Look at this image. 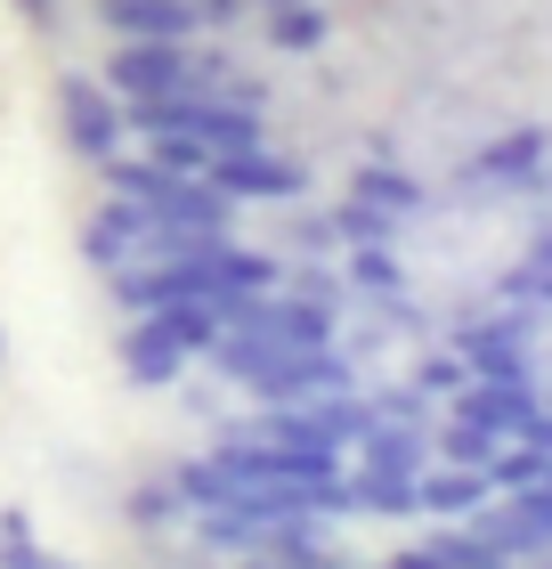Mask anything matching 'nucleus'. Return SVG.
I'll use <instances>...</instances> for the list:
<instances>
[{
  "label": "nucleus",
  "mask_w": 552,
  "mask_h": 569,
  "mask_svg": "<svg viewBox=\"0 0 552 569\" xmlns=\"http://www.w3.org/2000/svg\"><path fill=\"white\" fill-rule=\"evenodd\" d=\"M495 448H504V431H488V423H463V416H446L439 423V463H471V472H488L495 463Z\"/></svg>",
  "instance_id": "obj_18"
},
{
  "label": "nucleus",
  "mask_w": 552,
  "mask_h": 569,
  "mask_svg": "<svg viewBox=\"0 0 552 569\" xmlns=\"http://www.w3.org/2000/svg\"><path fill=\"white\" fill-rule=\"evenodd\" d=\"M358 463H365V472H399V480H423V463H431V439H423V423H390V416H374V423H365V439H358Z\"/></svg>",
  "instance_id": "obj_11"
},
{
  "label": "nucleus",
  "mask_w": 552,
  "mask_h": 569,
  "mask_svg": "<svg viewBox=\"0 0 552 569\" xmlns=\"http://www.w3.org/2000/svg\"><path fill=\"white\" fill-rule=\"evenodd\" d=\"M98 82L122 107H139V98H171V90H212V66H195V41H122Z\"/></svg>",
  "instance_id": "obj_1"
},
{
  "label": "nucleus",
  "mask_w": 552,
  "mask_h": 569,
  "mask_svg": "<svg viewBox=\"0 0 552 569\" xmlns=\"http://www.w3.org/2000/svg\"><path fill=\"white\" fill-rule=\"evenodd\" d=\"M9 9L33 24V33H49V24H58V0H9Z\"/></svg>",
  "instance_id": "obj_29"
},
{
  "label": "nucleus",
  "mask_w": 552,
  "mask_h": 569,
  "mask_svg": "<svg viewBox=\"0 0 552 569\" xmlns=\"http://www.w3.org/2000/svg\"><path fill=\"white\" fill-rule=\"evenodd\" d=\"M114 41H195V0H98Z\"/></svg>",
  "instance_id": "obj_8"
},
{
  "label": "nucleus",
  "mask_w": 552,
  "mask_h": 569,
  "mask_svg": "<svg viewBox=\"0 0 552 569\" xmlns=\"http://www.w3.org/2000/svg\"><path fill=\"white\" fill-rule=\"evenodd\" d=\"M318 41H325V17L309 9V0H293V9H269V49H284V58H309Z\"/></svg>",
  "instance_id": "obj_19"
},
{
  "label": "nucleus",
  "mask_w": 552,
  "mask_h": 569,
  "mask_svg": "<svg viewBox=\"0 0 552 569\" xmlns=\"http://www.w3.org/2000/svg\"><path fill=\"white\" fill-rule=\"evenodd\" d=\"M504 301H536V309H552V269H544V261H520V269L504 277Z\"/></svg>",
  "instance_id": "obj_25"
},
{
  "label": "nucleus",
  "mask_w": 552,
  "mask_h": 569,
  "mask_svg": "<svg viewBox=\"0 0 552 569\" xmlns=\"http://www.w3.org/2000/svg\"><path fill=\"white\" fill-rule=\"evenodd\" d=\"M269 9H293V0H269Z\"/></svg>",
  "instance_id": "obj_33"
},
{
  "label": "nucleus",
  "mask_w": 552,
  "mask_h": 569,
  "mask_svg": "<svg viewBox=\"0 0 552 569\" xmlns=\"http://www.w3.org/2000/svg\"><path fill=\"white\" fill-rule=\"evenodd\" d=\"M0 367H9V333H0Z\"/></svg>",
  "instance_id": "obj_32"
},
{
  "label": "nucleus",
  "mask_w": 552,
  "mask_h": 569,
  "mask_svg": "<svg viewBox=\"0 0 552 569\" xmlns=\"http://www.w3.org/2000/svg\"><path fill=\"white\" fill-rule=\"evenodd\" d=\"M235 203L212 188V179H171L163 196L147 203V228H171V237H228Z\"/></svg>",
  "instance_id": "obj_7"
},
{
  "label": "nucleus",
  "mask_w": 552,
  "mask_h": 569,
  "mask_svg": "<svg viewBox=\"0 0 552 569\" xmlns=\"http://www.w3.org/2000/svg\"><path fill=\"white\" fill-rule=\"evenodd\" d=\"M0 569H73V561H58L33 537V512L24 505H0Z\"/></svg>",
  "instance_id": "obj_17"
},
{
  "label": "nucleus",
  "mask_w": 552,
  "mask_h": 569,
  "mask_svg": "<svg viewBox=\"0 0 552 569\" xmlns=\"http://www.w3.org/2000/svg\"><path fill=\"white\" fill-rule=\"evenodd\" d=\"M390 569H446L431 546H407V553H390Z\"/></svg>",
  "instance_id": "obj_31"
},
{
  "label": "nucleus",
  "mask_w": 552,
  "mask_h": 569,
  "mask_svg": "<svg viewBox=\"0 0 552 569\" xmlns=\"http://www.w3.org/2000/svg\"><path fill=\"white\" fill-rule=\"evenodd\" d=\"M374 416H390V423H431V399L423 391H382Z\"/></svg>",
  "instance_id": "obj_27"
},
{
  "label": "nucleus",
  "mask_w": 552,
  "mask_h": 569,
  "mask_svg": "<svg viewBox=\"0 0 552 569\" xmlns=\"http://www.w3.org/2000/svg\"><path fill=\"white\" fill-rule=\"evenodd\" d=\"M463 382H471V375H463V358H455V350H431L423 367H414V391H423V399H455Z\"/></svg>",
  "instance_id": "obj_24"
},
{
  "label": "nucleus",
  "mask_w": 552,
  "mask_h": 569,
  "mask_svg": "<svg viewBox=\"0 0 552 569\" xmlns=\"http://www.w3.org/2000/svg\"><path fill=\"white\" fill-rule=\"evenodd\" d=\"M122 375L139 382V391H171V382L188 375V350H179L154 318H130V333H122Z\"/></svg>",
  "instance_id": "obj_10"
},
{
  "label": "nucleus",
  "mask_w": 552,
  "mask_h": 569,
  "mask_svg": "<svg viewBox=\"0 0 552 569\" xmlns=\"http://www.w3.org/2000/svg\"><path fill=\"white\" fill-rule=\"evenodd\" d=\"M333 318L341 309H325V301H277V293H260V309H252V326H235V333H260V342H277V350H333Z\"/></svg>",
  "instance_id": "obj_6"
},
{
  "label": "nucleus",
  "mask_w": 552,
  "mask_h": 569,
  "mask_svg": "<svg viewBox=\"0 0 552 569\" xmlns=\"http://www.w3.org/2000/svg\"><path fill=\"white\" fill-rule=\"evenodd\" d=\"M154 163L179 171V179H203V163H212V154H203L195 139H154Z\"/></svg>",
  "instance_id": "obj_26"
},
{
  "label": "nucleus",
  "mask_w": 552,
  "mask_h": 569,
  "mask_svg": "<svg viewBox=\"0 0 552 569\" xmlns=\"http://www.w3.org/2000/svg\"><path fill=\"white\" fill-rule=\"evenodd\" d=\"M488 497H495V480H488V472H471V463H439V472L414 480V505L439 512V521H471V512H480Z\"/></svg>",
  "instance_id": "obj_13"
},
{
  "label": "nucleus",
  "mask_w": 552,
  "mask_h": 569,
  "mask_svg": "<svg viewBox=\"0 0 552 569\" xmlns=\"http://www.w3.org/2000/svg\"><path fill=\"white\" fill-rule=\"evenodd\" d=\"M147 318L163 326L188 358H212V350H220V333H228V326L212 318V301H163V309H147Z\"/></svg>",
  "instance_id": "obj_14"
},
{
  "label": "nucleus",
  "mask_w": 552,
  "mask_h": 569,
  "mask_svg": "<svg viewBox=\"0 0 552 569\" xmlns=\"http://www.w3.org/2000/svg\"><path fill=\"white\" fill-rule=\"evenodd\" d=\"M203 179H212L228 203H284V196H301V188H309L301 163H284V154H269V147L212 154V163H203Z\"/></svg>",
  "instance_id": "obj_4"
},
{
  "label": "nucleus",
  "mask_w": 552,
  "mask_h": 569,
  "mask_svg": "<svg viewBox=\"0 0 552 569\" xmlns=\"http://www.w3.org/2000/svg\"><path fill=\"white\" fill-rule=\"evenodd\" d=\"M374 569H390V561H374Z\"/></svg>",
  "instance_id": "obj_34"
},
{
  "label": "nucleus",
  "mask_w": 552,
  "mask_h": 569,
  "mask_svg": "<svg viewBox=\"0 0 552 569\" xmlns=\"http://www.w3.org/2000/svg\"><path fill=\"white\" fill-rule=\"evenodd\" d=\"M350 196H358V203H374V212H390V220L423 212V188H414L407 171H390V163H365V171L350 179Z\"/></svg>",
  "instance_id": "obj_16"
},
{
  "label": "nucleus",
  "mask_w": 552,
  "mask_h": 569,
  "mask_svg": "<svg viewBox=\"0 0 552 569\" xmlns=\"http://www.w3.org/2000/svg\"><path fill=\"white\" fill-rule=\"evenodd\" d=\"M179 512H188V505H179L171 480H147V488H130V497H122V521L130 529H171Z\"/></svg>",
  "instance_id": "obj_20"
},
{
  "label": "nucleus",
  "mask_w": 552,
  "mask_h": 569,
  "mask_svg": "<svg viewBox=\"0 0 552 569\" xmlns=\"http://www.w3.org/2000/svg\"><path fill=\"white\" fill-rule=\"evenodd\" d=\"M471 179L480 188H544V131H504L495 147H480Z\"/></svg>",
  "instance_id": "obj_12"
},
{
  "label": "nucleus",
  "mask_w": 552,
  "mask_h": 569,
  "mask_svg": "<svg viewBox=\"0 0 552 569\" xmlns=\"http://www.w3.org/2000/svg\"><path fill=\"white\" fill-rule=\"evenodd\" d=\"M333 237H350V244H390V237H399V220L374 212V203H358V196H341V203H333Z\"/></svg>",
  "instance_id": "obj_22"
},
{
  "label": "nucleus",
  "mask_w": 552,
  "mask_h": 569,
  "mask_svg": "<svg viewBox=\"0 0 552 569\" xmlns=\"http://www.w3.org/2000/svg\"><path fill=\"white\" fill-rule=\"evenodd\" d=\"M350 277L365 284V293H382V301H399V293H407V277H399V261H390L382 244H358V252H350Z\"/></svg>",
  "instance_id": "obj_23"
},
{
  "label": "nucleus",
  "mask_w": 552,
  "mask_h": 569,
  "mask_svg": "<svg viewBox=\"0 0 552 569\" xmlns=\"http://www.w3.org/2000/svg\"><path fill=\"white\" fill-rule=\"evenodd\" d=\"M171 179H179V171H163V163H154V154H147V163H122V154L107 163V188H114V196H130V203H139V212H147V203H154V196L171 188Z\"/></svg>",
  "instance_id": "obj_21"
},
{
  "label": "nucleus",
  "mask_w": 552,
  "mask_h": 569,
  "mask_svg": "<svg viewBox=\"0 0 552 569\" xmlns=\"http://www.w3.org/2000/svg\"><path fill=\"white\" fill-rule=\"evenodd\" d=\"M195 17L203 24H235V17H244V0H195Z\"/></svg>",
  "instance_id": "obj_30"
},
{
  "label": "nucleus",
  "mask_w": 552,
  "mask_h": 569,
  "mask_svg": "<svg viewBox=\"0 0 552 569\" xmlns=\"http://www.w3.org/2000/svg\"><path fill=\"white\" fill-rule=\"evenodd\" d=\"M536 407H544L536 375H471L463 391H455V416L463 423H488V431H504V439H520V423H529Z\"/></svg>",
  "instance_id": "obj_5"
},
{
  "label": "nucleus",
  "mask_w": 552,
  "mask_h": 569,
  "mask_svg": "<svg viewBox=\"0 0 552 569\" xmlns=\"http://www.w3.org/2000/svg\"><path fill=\"white\" fill-rule=\"evenodd\" d=\"M350 512L407 521V512H423V505H414V480H399V472H365V463H358V480H350Z\"/></svg>",
  "instance_id": "obj_15"
},
{
  "label": "nucleus",
  "mask_w": 552,
  "mask_h": 569,
  "mask_svg": "<svg viewBox=\"0 0 552 569\" xmlns=\"http://www.w3.org/2000/svg\"><path fill=\"white\" fill-rule=\"evenodd\" d=\"M58 131L73 154H90V163H114V147H122V98L107 82H82V73H66L58 82Z\"/></svg>",
  "instance_id": "obj_3"
},
{
  "label": "nucleus",
  "mask_w": 552,
  "mask_h": 569,
  "mask_svg": "<svg viewBox=\"0 0 552 569\" xmlns=\"http://www.w3.org/2000/svg\"><path fill=\"white\" fill-rule=\"evenodd\" d=\"M536 333H544V309L536 301H512V309H495V318H480V326H455V342H446V350L463 358V375H529Z\"/></svg>",
  "instance_id": "obj_2"
},
{
  "label": "nucleus",
  "mask_w": 552,
  "mask_h": 569,
  "mask_svg": "<svg viewBox=\"0 0 552 569\" xmlns=\"http://www.w3.org/2000/svg\"><path fill=\"white\" fill-rule=\"evenodd\" d=\"M82 252H90V269H107V277H114V269H130V261L147 252V212H139L130 196H114L107 212L82 228Z\"/></svg>",
  "instance_id": "obj_9"
},
{
  "label": "nucleus",
  "mask_w": 552,
  "mask_h": 569,
  "mask_svg": "<svg viewBox=\"0 0 552 569\" xmlns=\"http://www.w3.org/2000/svg\"><path fill=\"white\" fill-rule=\"evenodd\" d=\"M512 505H520V512H529V521H536V529L552 537V480H536V488H520Z\"/></svg>",
  "instance_id": "obj_28"
}]
</instances>
